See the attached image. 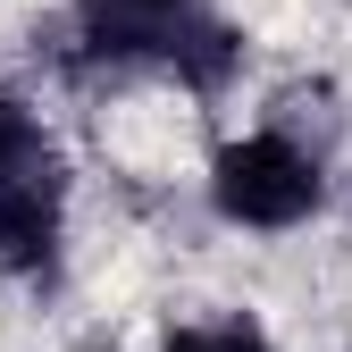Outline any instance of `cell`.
Here are the masks:
<instances>
[{
	"label": "cell",
	"mask_w": 352,
	"mask_h": 352,
	"mask_svg": "<svg viewBox=\"0 0 352 352\" xmlns=\"http://www.w3.org/2000/svg\"><path fill=\"white\" fill-rule=\"evenodd\" d=\"M168 352H269L252 327H185V336H168Z\"/></svg>",
	"instance_id": "4"
},
{
	"label": "cell",
	"mask_w": 352,
	"mask_h": 352,
	"mask_svg": "<svg viewBox=\"0 0 352 352\" xmlns=\"http://www.w3.org/2000/svg\"><path fill=\"white\" fill-rule=\"evenodd\" d=\"M59 252V160L0 176V269L42 277Z\"/></svg>",
	"instance_id": "2"
},
{
	"label": "cell",
	"mask_w": 352,
	"mask_h": 352,
	"mask_svg": "<svg viewBox=\"0 0 352 352\" xmlns=\"http://www.w3.org/2000/svg\"><path fill=\"white\" fill-rule=\"evenodd\" d=\"M42 160H51V143H42V126L9 101V93H0V176H17V168H42Z\"/></svg>",
	"instance_id": "3"
},
{
	"label": "cell",
	"mask_w": 352,
	"mask_h": 352,
	"mask_svg": "<svg viewBox=\"0 0 352 352\" xmlns=\"http://www.w3.org/2000/svg\"><path fill=\"white\" fill-rule=\"evenodd\" d=\"M126 9H176V0H126Z\"/></svg>",
	"instance_id": "5"
},
{
	"label": "cell",
	"mask_w": 352,
	"mask_h": 352,
	"mask_svg": "<svg viewBox=\"0 0 352 352\" xmlns=\"http://www.w3.org/2000/svg\"><path fill=\"white\" fill-rule=\"evenodd\" d=\"M319 201V168L302 160L285 135H252L218 151V210L243 227H294Z\"/></svg>",
	"instance_id": "1"
}]
</instances>
